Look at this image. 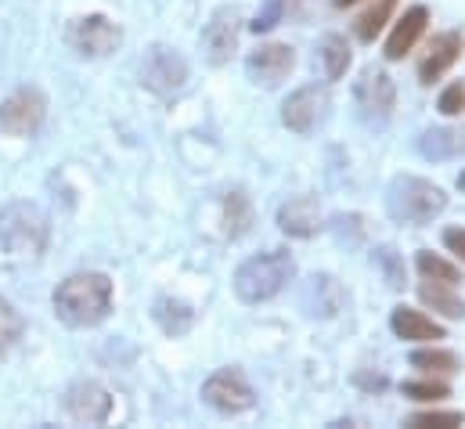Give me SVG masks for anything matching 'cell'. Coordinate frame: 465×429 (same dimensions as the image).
I'll return each mask as SVG.
<instances>
[{"label": "cell", "instance_id": "6da1fadb", "mask_svg": "<svg viewBox=\"0 0 465 429\" xmlns=\"http://www.w3.org/2000/svg\"><path fill=\"white\" fill-rule=\"evenodd\" d=\"M113 311V282L98 271L69 274L54 289V314L69 328H94Z\"/></svg>", "mask_w": 465, "mask_h": 429}, {"label": "cell", "instance_id": "7a4b0ae2", "mask_svg": "<svg viewBox=\"0 0 465 429\" xmlns=\"http://www.w3.org/2000/svg\"><path fill=\"white\" fill-rule=\"evenodd\" d=\"M296 278V260L285 249H267L238 264L234 271V296L242 304H267Z\"/></svg>", "mask_w": 465, "mask_h": 429}, {"label": "cell", "instance_id": "3957f363", "mask_svg": "<svg viewBox=\"0 0 465 429\" xmlns=\"http://www.w3.org/2000/svg\"><path fill=\"white\" fill-rule=\"evenodd\" d=\"M386 210L397 224L422 227V224H430L433 216H440L448 210V195H444L440 185L404 174V177H393V185L386 192Z\"/></svg>", "mask_w": 465, "mask_h": 429}, {"label": "cell", "instance_id": "277c9868", "mask_svg": "<svg viewBox=\"0 0 465 429\" xmlns=\"http://www.w3.org/2000/svg\"><path fill=\"white\" fill-rule=\"evenodd\" d=\"M51 224L33 203H7L0 210V249L7 256H40L47 249Z\"/></svg>", "mask_w": 465, "mask_h": 429}, {"label": "cell", "instance_id": "5b68a950", "mask_svg": "<svg viewBox=\"0 0 465 429\" xmlns=\"http://www.w3.org/2000/svg\"><path fill=\"white\" fill-rule=\"evenodd\" d=\"M141 84L159 95V98H170L177 95L184 84H188V62L181 51L166 47V44H152L141 58Z\"/></svg>", "mask_w": 465, "mask_h": 429}, {"label": "cell", "instance_id": "8992f818", "mask_svg": "<svg viewBox=\"0 0 465 429\" xmlns=\"http://www.w3.org/2000/svg\"><path fill=\"white\" fill-rule=\"evenodd\" d=\"M47 115V98L36 87H18L0 102V130L11 137H29L44 126Z\"/></svg>", "mask_w": 465, "mask_h": 429}, {"label": "cell", "instance_id": "52a82bcc", "mask_svg": "<svg viewBox=\"0 0 465 429\" xmlns=\"http://www.w3.org/2000/svg\"><path fill=\"white\" fill-rule=\"evenodd\" d=\"M353 102L361 108V119H364V123L382 126V123L393 115V105H397V87H393L390 73H382V69H364L361 80L353 84Z\"/></svg>", "mask_w": 465, "mask_h": 429}, {"label": "cell", "instance_id": "ba28073f", "mask_svg": "<svg viewBox=\"0 0 465 429\" xmlns=\"http://www.w3.org/2000/svg\"><path fill=\"white\" fill-rule=\"evenodd\" d=\"M203 401L210 408H217L221 415H238L256 404V394L238 368H221L203 383Z\"/></svg>", "mask_w": 465, "mask_h": 429}, {"label": "cell", "instance_id": "9c48e42d", "mask_svg": "<svg viewBox=\"0 0 465 429\" xmlns=\"http://www.w3.org/2000/svg\"><path fill=\"white\" fill-rule=\"evenodd\" d=\"M69 44L87 55V58H105L113 55L119 44H123V29L116 22H109L105 15H87V18H76L73 29H69Z\"/></svg>", "mask_w": 465, "mask_h": 429}, {"label": "cell", "instance_id": "30bf717a", "mask_svg": "<svg viewBox=\"0 0 465 429\" xmlns=\"http://www.w3.org/2000/svg\"><path fill=\"white\" fill-rule=\"evenodd\" d=\"M296 69V51L289 44H260L245 58V73L256 87H278Z\"/></svg>", "mask_w": 465, "mask_h": 429}, {"label": "cell", "instance_id": "8fae6325", "mask_svg": "<svg viewBox=\"0 0 465 429\" xmlns=\"http://www.w3.org/2000/svg\"><path fill=\"white\" fill-rule=\"evenodd\" d=\"M238 22L242 18H238L234 7L213 11V18L206 22V29H203V51H206V62L210 65H228L232 62V55L238 51V33H242Z\"/></svg>", "mask_w": 465, "mask_h": 429}, {"label": "cell", "instance_id": "7c38bea8", "mask_svg": "<svg viewBox=\"0 0 465 429\" xmlns=\"http://www.w3.org/2000/svg\"><path fill=\"white\" fill-rule=\"evenodd\" d=\"M65 412L76 419V423H87V426H98L113 415V397L105 386L98 383H73L65 390Z\"/></svg>", "mask_w": 465, "mask_h": 429}, {"label": "cell", "instance_id": "4fadbf2b", "mask_svg": "<svg viewBox=\"0 0 465 429\" xmlns=\"http://www.w3.org/2000/svg\"><path fill=\"white\" fill-rule=\"evenodd\" d=\"M325 105H329V102H325V91H318V87H300V91H292V95L285 98V105H282V123H285L289 130H296V134H311V130L318 126Z\"/></svg>", "mask_w": 465, "mask_h": 429}, {"label": "cell", "instance_id": "5bb4252c", "mask_svg": "<svg viewBox=\"0 0 465 429\" xmlns=\"http://www.w3.org/2000/svg\"><path fill=\"white\" fill-rule=\"evenodd\" d=\"M278 227L289 238H311V234H318V227H322V206H318V199L314 195H296V199L282 203Z\"/></svg>", "mask_w": 465, "mask_h": 429}, {"label": "cell", "instance_id": "9a60e30c", "mask_svg": "<svg viewBox=\"0 0 465 429\" xmlns=\"http://www.w3.org/2000/svg\"><path fill=\"white\" fill-rule=\"evenodd\" d=\"M426 25H430V11L422 7V4H415V7H408L401 18H397V25H393V33H390V40H386V58L390 62H401L415 44H419V36L426 33Z\"/></svg>", "mask_w": 465, "mask_h": 429}, {"label": "cell", "instance_id": "2e32d148", "mask_svg": "<svg viewBox=\"0 0 465 429\" xmlns=\"http://www.w3.org/2000/svg\"><path fill=\"white\" fill-rule=\"evenodd\" d=\"M459 55H462V33H437L433 40H430V55L422 58V65H419V80L430 87V84H437L455 62H459Z\"/></svg>", "mask_w": 465, "mask_h": 429}, {"label": "cell", "instance_id": "e0dca14e", "mask_svg": "<svg viewBox=\"0 0 465 429\" xmlns=\"http://www.w3.org/2000/svg\"><path fill=\"white\" fill-rule=\"evenodd\" d=\"M390 328H393L397 339H404V343H437V339H444V324L426 318V314L415 311V307H404V304L393 307Z\"/></svg>", "mask_w": 465, "mask_h": 429}, {"label": "cell", "instance_id": "ac0fdd59", "mask_svg": "<svg viewBox=\"0 0 465 429\" xmlns=\"http://www.w3.org/2000/svg\"><path fill=\"white\" fill-rule=\"evenodd\" d=\"M419 152L433 163H448L465 155V126H433L419 137Z\"/></svg>", "mask_w": 465, "mask_h": 429}, {"label": "cell", "instance_id": "d6986e66", "mask_svg": "<svg viewBox=\"0 0 465 429\" xmlns=\"http://www.w3.org/2000/svg\"><path fill=\"white\" fill-rule=\"evenodd\" d=\"M419 300L430 307V311H437L440 318H451V322H459L465 318V300L455 293V285H448V282H422L419 285Z\"/></svg>", "mask_w": 465, "mask_h": 429}, {"label": "cell", "instance_id": "ffe728a7", "mask_svg": "<svg viewBox=\"0 0 465 429\" xmlns=\"http://www.w3.org/2000/svg\"><path fill=\"white\" fill-rule=\"evenodd\" d=\"M318 58H322V65H325V76L329 80H343L350 69V44L347 36H340V33H325L322 36V44H318Z\"/></svg>", "mask_w": 465, "mask_h": 429}, {"label": "cell", "instance_id": "44dd1931", "mask_svg": "<svg viewBox=\"0 0 465 429\" xmlns=\"http://www.w3.org/2000/svg\"><path fill=\"white\" fill-rule=\"evenodd\" d=\"M152 314H155V322L166 335H184L195 322V311L188 304H181V300H170V296H159Z\"/></svg>", "mask_w": 465, "mask_h": 429}, {"label": "cell", "instance_id": "7402d4cb", "mask_svg": "<svg viewBox=\"0 0 465 429\" xmlns=\"http://www.w3.org/2000/svg\"><path fill=\"white\" fill-rule=\"evenodd\" d=\"M393 11H397V0H371V7L353 22V33H357V40H364V44H371L382 29H386V22L393 18Z\"/></svg>", "mask_w": 465, "mask_h": 429}, {"label": "cell", "instance_id": "603a6c76", "mask_svg": "<svg viewBox=\"0 0 465 429\" xmlns=\"http://www.w3.org/2000/svg\"><path fill=\"white\" fill-rule=\"evenodd\" d=\"M411 368L430 372V375H451V372H459V368H462V361H459L451 350L430 346V350H415V354H411Z\"/></svg>", "mask_w": 465, "mask_h": 429}, {"label": "cell", "instance_id": "cb8c5ba5", "mask_svg": "<svg viewBox=\"0 0 465 429\" xmlns=\"http://www.w3.org/2000/svg\"><path fill=\"white\" fill-rule=\"evenodd\" d=\"M415 267H419V274L422 278H430V282H448V285H459V267L451 264V260H444V256H437V253H430V249H422L419 256H415Z\"/></svg>", "mask_w": 465, "mask_h": 429}, {"label": "cell", "instance_id": "d4e9b609", "mask_svg": "<svg viewBox=\"0 0 465 429\" xmlns=\"http://www.w3.org/2000/svg\"><path fill=\"white\" fill-rule=\"evenodd\" d=\"M249 224H252V203L242 192H232L224 199V234L238 238V234L249 231Z\"/></svg>", "mask_w": 465, "mask_h": 429}, {"label": "cell", "instance_id": "484cf974", "mask_svg": "<svg viewBox=\"0 0 465 429\" xmlns=\"http://www.w3.org/2000/svg\"><path fill=\"white\" fill-rule=\"evenodd\" d=\"M300 7V0H263L256 18H252V33H271L274 25L289 22V15Z\"/></svg>", "mask_w": 465, "mask_h": 429}, {"label": "cell", "instance_id": "4316f807", "mask_svg": "<svg viewBox=\"0 0 465 429\" xmlns=\"http://www.w3.org/2000/svg\"><path fill=\"white\" fill-rule=\"evenodd\" d=\"M404 397L422 401V404H437V401L451 397V386L444 379H415V383H404Z\"/></svg>", "mask_w": 465, "mask_h": 429}, {"label": "cell", "instance_id": "83f0119b", "mask_svg": "<svg viewBox=\"0 0 465 429\" xmlns=\"http://www.w3.org/2000/svg\"><path fill=\"white\" fill-rule=\"evenodd\" d=\"M22 328H25L22 314H18L7 300H0V354H7V350L22 339Z\"/></svg>", "mask_w": 465, "mask_h": 429}, {"label": "cell", "instance_id": "f1b7e54d", "mask_svg": "<svg viewBox=\"0 0 465 429\" xmlns=\"http://www.w3.org/2000/svg\"><path fill=\"white\" fill-rule=\"evenodd\" d=\"M408 426L415 429H455L465 426V415L462 412H419L408 419Z\"/></svg>", "mask_w": 465, "mask_h": 429}, {"label": "cell", "instance_id": "f546056e", "mask_svg": "<svg viewBox=\"0 0 465 429\" xmlns=\"http://www.w3.org/2000/svg\"><path fill=\"white\" fill-rule=\"evenodd\" d=\"M375 264H382L390 289H401V285H404V267H401V260H397V253H393L390 245H382V249L375 253Z\"/></svg>", "mask_w": 465, "mask_h": 429}, {"label": "cell", "instance_id": "4dcf8cb0", "mask_svg": "<svg viewBox=\"0 0 465 429\" xmlns=\"http://www.w3.org/2000/svg\"><path fill=\"white\" fill-rule=\"evenodd\" d=\"M437 108H440L444 115H459V112L465 108V87H462V84H451V87H444V95H440Z\"/></svg>", "mask_w": 465, "mask_h": 429}, {"label": "cell", "instance_id": "1f68e13d", "mask_svg": "<svg viewBox=\"0 0 465 429\" xmlns=\"http://www.w3.org/2000/svg\"><path fill=\"white\" fill-rule=\"evenodd\" d=\"M444 245H448V253H451L455 260L465 264V227H448V231H444Z\"/></svg>", "mask_w": 465, "mask_h": 429}, {"label": "cell", "instance_id": "d6a6232c", "mask_svg": "<svg viewBox=\"0 0 465 429\" xmlns=\"http://www.w3.org/2000/svg\"><path fill=\"white\" fill-rule=\"evenodd\" d=\"M350 4H357V0H336V7H350Z\"/></svg>", "mask_w": 465, "mask_h": 429}, {"label": "cell", "instance_id": "836d02e7", "mask_svg": "<svg viewBox=\"0 0 465 429\" xmlns=\"http://www.w3.org/2000/svg\"><path fill=\"white\" fill-rule=\"evenodd\" d=\"M459 188H462V192H465V170H462V174H459Z\"/></svg>", "mask_w": 465, "mask_h": 429}]
</instances>
